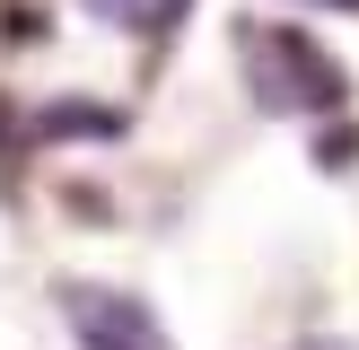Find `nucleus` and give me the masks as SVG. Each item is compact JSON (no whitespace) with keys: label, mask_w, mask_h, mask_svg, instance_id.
<instances>
[{"label":"nucleus","mask_w":359,"mask_h":350,"mask_svg":"<svg viewBox=\"0 0 359 350\" xmlns=\"http://www.w3.org/2000/svg\"><path fill=\"white\" fill-rule=\"evenodd\" d=\"M237 52H245L255 105H272V114H342V105H351L342 62H325V44L298 35V27H245Z\"/></svg>","instance_id":"nucleus-1"},{"label":"nucleus","mask_w":359,"mask_h":350,"mask_svg":"<svg viewBox=\"0 0 359 350\" xmlns=\"http://www.w3.org/2000/svg\"><path fill=\"white\" fill-rule=\"evenodd\" d=\"M62 315L79 332V350H167L158 315L132 289H62Z\"/></svg>","instance_id":"nucleus-2"},{"label":"nucleus","mask_w":359,"mask_h":350,"mask_svg":"<svg viewBox=\"0 0 359 350\" xmlns=\"http://www.w3.org/2000/svg\"><path fill=\"white\" fill-rule=\"evenodd\" d=\"M88 9H97L105 27H123V35H149V44H158V35H175V27L193 18V0H88Z\"/></svg>","instance_id":"nucleus-3"},{"label":"nucleus","mask_w":359,"mask_h":350,"mask_svg":"<svg viewBox=\"0 0 359 350\" xmlns=\"http://www.w3.org/2000/svg\"><path fill=\"white\" fill-rule=\"evenodd\" d=\"M298 350H351V342H298Z\"/></svg>","instance_id":"nucleus-4"},{"label":"nucleus","mask_w":359,"mask_h":350,"mask_svg":"<svg viewBox=\"0 0 359 350\" xmlns=\"http://www.w3.org/2000/svg\"><path fill=\"white\" fill-rule=\"evenodd\" d=\"M325 9H359V0H325Z\"/></svg>","instance_id":"nucleus-5"}]
</instances>
